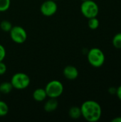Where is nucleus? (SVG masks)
I'll return each mask as SVG.
<instances>
[{"mask_svg": "<svg viewBox=\"0 0 121 122\" xmlns=\"http://www.w3.org/2000/svg\"><path fill=\"white\" fill-rule=\"evenodd\" d=\"M81 117L87 122H98L102 115V109L101 105L94 100H86L81 106Z\"/></svg>", "mask_w": 121, "mask_h": 122, "instance_id": "obj_1", "label": "nucleus"}, {"mask_svg": "<svg viewBox=\"0 0 121 122\" xmlns=\"http://www.w3.org/2000/svg\"><path fill=\"white\" fill-rule=\"evenodd\" d=\"M87 59L89 64L95 68L102 66L106 60L104 53L101 49L97 47H93L88 51L87 54Z\"/></svg>", "mask_w": 121, "mask_h": 122, "instance_id": "obj_2", "label": "nucleus"}, {"mask_svg": "<svg viewBox=\"0 0 121 122\" xmlns=\"http://www.w3.org/2000/svg\"><path fill=\"white\" fill-rule=\"evenodd\" d=\"M10 82L14 89L16 90H24L29 87L31 83V79L26 74L18 72L12 76Z\"/></svg>", "mask_w": 121, "mask_h": 122, "instance_id": "obj_3", "label": "nucleus"}, {"mask_svg": "<svg viewBox=\"0 0 121 122\" xmlns=\"http://www.w3.org/2000/svg\"><path fill=\"white\" fill-rule=\"evenodd\" d=\"M81 12L86 18L91 19L96 17L99 12V7L97 3L93 0L82 1L81 4Z\"/></svg>", "mask_w": 121, "mask_h": 122, "instance_id": "obj_4", "label": "nucleus"}, {"mask_svg": "<svg viewBox=\"0 0 121 122\" xmlns=\"http://www.w3.org/2000/svg\"><path fill=\"white\" fill-rule=\"evenodd\" d=\"M45 90L48 98L58 99L63 93L64 87L62 82L58 80H52L47 83Z\"/></svg>", "mask_w": 121, "mask_h": 122, "instance_id": "obj_5", "label": "nucleus"}, {"mask_svg": "<svg viewBox=\"0 0 121 122\" xmlns=\"http://www.w3.org/2000/svg\"><path fill=\"white\" fill-rule=\"evenodd\" d=\"M9 36L11 39L16 44H24L27 39V33L25 29L21 26H14L10 30Z\"/></svg>", "mask_w": 121, "mask_h": 122, "instance_id": "obj_6", "label": "nucleus"}, {"mask_svg": "<svg viewBox=\"0 0 121 122\" xmlns=\"http://www.w3.org/2000/svg\"><path fill=\"white\" fill-rule=\"evenodd\" d=\"M58 10V5L55 1L53 0H46L44 1L41 6L40 11L41 13L45 16H53Z\"/></svg>", "mask_w": 121, "mask_h": 122, "instance_id": "obj_7", "label": "nucleus"}, {"mask_svg": "<svg viewBox=\"0 0 121 122\" xmlns=\"http://www.w3.org/2000/svg\"><path fill=\"white\" fill-rule=\"evenodd\" d=\"M64 77L68 80H75L78 76V71L76 67L73 65H67L63 70Z\"/></svg>", "mask_w": 121, "mask_h": 122, "instance_id": "obj_8", "label": "nucleus"}, {"mask_svg": "<svg viewBox=\"0 0 121 122\" xmlns=\"http://www.w3.org/2000/svg\"><path fill=\"white\" fill-rule=\"evenodd\" d=\"M58 102L57 99L55 98H49L44 105V109L46 112H53L58 108Z\"/></svg>", "mask_w": 121, "mask_h": 122, "instance_id": "obj_9", "label": "nucleus"}, {"mask_svg": "<svg viewBox=\"0 0 121 122\" xmlns=\"http://www.w3.org/2000/svg\"><path fill=\"white\" fill-rule=\"evenodd\" d=\"M32 97L36 102H42L45 101L48 97H47L45 89L38 88L34 91V92L32 94Z\"/></svg>", "mask_w": 121, "mask_h": 122, "instance_id": "obj_10", "label": "nucleus"}, {"mask_svg": "<svg viewBox=\"0 0 121 122\" xmlns=\"http://www.w3.org/2000/svg\"><path fill=\"white\" fill-rule=\"evenodd\" d=\"M13 89V86L10 81H4L0 84V93L2 94H9Z\"/></svg>", "mask_w": 121, "mask_h": 122, "instance_id": "obj_11", "label": "nucleus"}, {"mask_svg": "<svg viewBox=\"0 0 121 122\" xmlns=\"http://www.w3.org/2000/svg\"><path fill=\"white\" fill-rule=\"evenodd\" d=\"M69 117L73 119H78L81 117V108L78 107H72L68 111Z\"/></svg>", "mask_w": 121, "mask_h": 122, "instance_id": "obj_12", "label": "nucleus"}, {"mask_svg": "<svg viewBox=\"0 0 121 122\" xmlns=\"http://www.w3.org/2000/svg\"><path fill=\"white\" fill-rule=\"evenodd\" d=\"M12 26V24L8 20H3L0 23V29L4 32H9Z\"/></svg>", "mask_w": 121, "mask_h": 122, "instance_id": "obj_13", "label": "nucleus"}, {"mask_svg": "<svg viewBox=\"0 0 121 122\" xmlns=\"http://www.w3.org/2000/svg\"><path fill=\"white\" fill-rule=\"evenodd\" d=\"M9 109L8 104L5 102L0 100V117L6 116L9 113Z\"/></svg>", "mask_w": 121, "mask_h": 122, "instance_id": "obj_14", "label": "nucleus"}, {"mask_svg": "<svg viewBox=\"0 0 121 122\" xmlns=\"http://www.w3.org/2000/svg\"><path fill=\"white\" fill-rule=\"evenodd\" d=\"M100 24V21L99 20L97 19V17H93L91 19H88V26L91 29H96L98 28Z\"/></svg>", "mask_w": 121, "mask_h": 122, "instance_id": "obj_15", "label": "nucleus"}, {"mask_svg": "<svg viewBox=\"0 0 121 122\" xmlns=\"http://www.w3.org/2000/svg\"><path fill=\"white\" fill-rule=\"evenodd\" d=\"M113 45L114 46L115 48L121 49V33H118L116 34L112 40Z\"/></svg>", "mask_w": 121, "mask_h": 122, "instance_id": "obj_16", "label": "nucleus"}, {"mask_svg": "<svg viewBox=\"0 0 121 122\" xmlns=\"http://www.w3.org/2000/svg\"><path fill=\"white\" fill-rule=\"evenodd\" d=\"M11 6V0H0V12L6 11Z\"/></svg>", "mask_w": 121, "mask_h": 122, "instance_id": "obj_17", "label": "nucleus"}, {"mask_svg": "<svg viewBox=\"0 0 121 122\" xmlns=\"http://www.w3.org/2000/svg\"><path fill=\"white\" fill-rule=\"evenodd\" d=\"M6 51L4 46L0 44V61H4V59L6 57Z\"/></svg>", "mask_w": 121, "mask_h": 122, "instance_id": "obj_18", "label": "nucleus"}, {"mask_svg": "<svg viewBox=\"0 0 121 122\" xmlns=\"http://www.w3.org/2000/svg\"><path fill=\"white\" fill-rule=\"evenodd\" d=\"M7 70V67L6 65L3 62V61H0V76L4 75Z\"/></svg>", "mask_w": 121, "mask_h": 122, "instance_id": "obj_19", "label": "nucleus"}, {"mask_svg": "<svg viewBox=\"0 0 121 122\" xmlns=\"http://www.w3.org/2000/svg\"><path fill=\"white\" fill-rule=\"evenodd\" d=\"M116 94L118 98L121 101V85L117 88V90H116Z\"/></svg>", "mask_w": 121, "mask_h": 122, "instance_id": "obj_20", "label": "nucleus"}, {"mask_svg": "<svg viewBox=\"0 0 121 122\" xmlns=\"http://www.w3.org/2000/svg\"><path fill=\"white\" fill-rule=\"evenodd\" d=\"M116 90H117L116 88H115V87H111V88L109 89L108 92H109V93H110L111 94H115L116 93Z\"/></svg>", "mask_w": 121, "mask_h": 122, "instance_id": "obj_21", "label": "nucleus"}, {"mask_svg": "<svg viewBox=\"0 0 121 122\" xmlns=\"http://www.w3.org/2000/svg\"><path fill=\"white\" fill-rule=\"evenodd\" d=\"M112 122H121V117H118L111 120Z\"/></svg>", "mask_w": 121, "mask_h": 122, "instance_id": "obj_22", "label": "nucleus"}, {"mask_svg": "<svg viewBox=\"0 0 121 122\" xmlns=\"http://www.w3.org/2000/svg\"><path fill=\"white\" fill-rule=\"evenodd\" d=\"M82 1H87V0H81Z\"/></svg>", "mask_w": 121, "mask_h": 122, "instance_id": "obj_23", "label": "nucleus"}, {"mask_svg": "<svg viewBox=\"0 0 121 122\" xmlns=\"http://www.w3.org/2000/svg\"><path fill=\"white\" fill-rule=\"evenodd\" d=\"M53 1H58V0H53Z\"/></svg>", "mask_w": 121, "mask_h": 122, "instance_id": "obj_24", "label": "nucleus"}, {"mask_svg": "<svg viewBox=\"0 0 121 122\" xmlns=\"http://www.w3.org/2000/svg\"><path fill=\"white\" fill-rule=\"evenodd\" d=\"M0 98H1V93H0Z\"/></svg>", "mask_w": 121, "mask_h": 122, "instance_id": "obj_25", "label": "nucleus"}, {"mask_svg": "<svg viewBox=\"0 0 121 122\" xmlns=\"http://www.w3.org/2000/svg\"><path fill=\"white\" fill-rule=\"evenodd\" d=\"M0 13H1V12H0Z\"/></svg>", "mask_w": 121, "mask_h": 122, "instance_id": "obj_26", "label": "nucleus"}]
</instances>
